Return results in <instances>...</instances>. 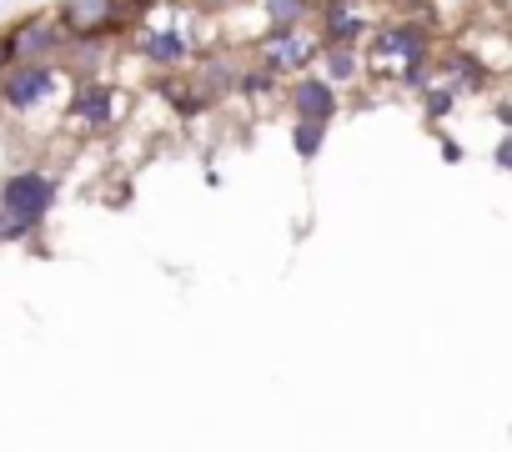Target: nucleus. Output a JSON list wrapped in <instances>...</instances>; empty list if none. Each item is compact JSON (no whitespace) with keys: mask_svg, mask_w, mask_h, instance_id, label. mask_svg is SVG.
<instances>
[{"mask_svg":"<svg viewBox=\"0 0 512 452\" xmlns=\"http://www.w3.org/2000/svg\"><path fill=\"white\" fill-rule=\"evenodd\" d=\"M131 11V6H116V0H71V6L61 11V21L76 31V36H101L116 26V16Z\"/></svg>","mask_w":512,"mask_h":452,"instance_id":"obj_3","label":"nucleus"},{"mask_svg":"<svg viewBox=\"0 0 512 452\" xmlns=\"http://www.w3.org/2000/svg\"><path fill=\"white\" fill-rule=\"evenodd\" d=\"M146 56H151V61H181V56H186V41L171 36V31H151V36H146Z\"/></svg>","mask_w":512,"mask_h":452,"instance_id":"obj_9","label":"nucleus"},{"mask_svg":"<svg viewBox=\"0 0 512 452\" xmlns=\"http://www.w3.org/2000/svg\"><path fill=\"white\" fill-rule=\"evenodd\" d=\"M327 66H332V81H352V76H357V61H352L347 46H332V51H327Z\"/></svg>","mask_w":512,"mask_h":452,"instance_id":"obj_12","label":"nucleus"},{"mask_svg":"<svg viewBox=\"0 0 512 452\" xmlns=\"http://www.w3.org/2000/svg\"><path fill=\"white\" fill-rule=\"evenodd\" d=\"M0 66H6V46H0Z\"/></svg>","mask_w":512,"mask_h":452,"instance_id":"obj_15","label":"nucleus"},{"mask_svg":"<svg viewBox=\"0 0 512 452\" xmlns=\"http://www.w3.org/2000/svg\"><path fill=\"white\" fill-rule=\"evenodd\" d=\"M267 16H272V31H292L302 21V0H267Z\"/></svg>","mask_w":512,"mask_h":452,"instance_id":"obj_10","label":"nucleus"},{"mask_svg":"<svg viewBox=\"0 0 512 452\" xmlns=\"http://www.w3.org/2000/svg\"><path fill=\"white\" fill-rule=\"evenodd\" d=\"M447 101H452V96L437 91V96H427V111H432V116H447Z\"/></svg>","mask_w":512,"mask_h":452,"instance_id":"obj_14","label":"nucleus"},{"mask_svg":"<svg viewBox=\"0 0 512 452\" xmlns=\"http://www.w3.org/2000/svg\"><path fill=\"white\" fill-rule=\"evenodd\" d=\"M362 31H367V26H362L357 16H332V46H352Z\"/></svg>","mask_w":512,"mask_h":452,"instance_id":"obj_11","label":"nucleus"},{"mask_svg":"<svg viewBox=\"0 0 512 452\" xmlns=\"http://www.w3.org/2000/svg\"><path fill=\"white\" fill-rule=\"evenodd\" d=\"M71 111H76L81 121H111V111H116V96H111L106 86H86V91L71 101Z\"/></svg>","mask_w":512,"mask_h":452,"instance_id":"obj_8","label":"nucleus"},{"mask_svg":"<svg viewBox=\"0 0 512 452\" xmlns=\"http://www.w3.org/2000/svg\"><path fill=\"white\" fill-rule=\"evenodd\" d=\"M211 6H221V0H211Z\"/></svg>","mask_w":512,"mask_h":452,"instance_id":"obj_16","label":"nucleus"},{"mask_svg":"<svg viewBox=\"0 0 512 452\" xmlns=\"http://www.w3.org/2000/svg\"><path fill=\"white\" fill-rule=\"evenodd\" d=\"M422 56H427V31L422 26H387L372 41V71H382V76L402 71L412 86H422Z\"/></svg>","mask_w":512,"mask_h":452,"instance_id":"obj_1","label":"nucleus"},{"mask_svg":"<svg viewBox=\"0 0 512 452\" xmlns=\"http://www.w3.org/2000/svg\"><path fill=\"white\" fill-rule=\"evenodd\" d=\"M51 46H56V26H51V21H26V26H16V36H11L6 56L31 61V56H46Z\"/></svg>","mask_w":512,"mask_h":452,"instance_id":"obj_7","label":"nucleus"},{"mask_svg":"<svg viewBox=\"0 0 512 452\" xmlns=\"http://www.w3.org/2000/svg\"><path fill=\"white\" fill-rule=\"evenodd\" d=\"M51 201H56V186H51L46 176H36V171L16 176V181L6 186V206H11V232H26L31 221H41V216L51 211Z\"/></svg>","mask_w":512,"mask_h":452,"instance_id":"obj_2","label":"nucleus"},{"mask_svg":"<svg viewBox=\"0 0 512 452\" xmlns=\"http://www.w3.org/2000/svg\"><path fill=\"white\" fill-rule=\"evenodd\" d=\"M292 106H297V116H302V121H327V116L337 111V96H332V86H327V81H297Z\"/></svg>","mask_w":512,"mask_h":452,"instance_id":"obj_6","label":"nucleus"},{"mask_svg":"<svg viewBox=\"0 0 512 452\" xmlns=\"http://www.w3.org/2000/svg\"><path fill=\"white\" fill-rule=\"evenodd\" d=\"M46 91H51V66H41V61H26V66L6 81V101H11L16 111H31L36 101H46Z\"/></svg>","mask_w":512,"mask_h":452,"instance_id":"obj_5","label":"nucleus"},{"mask_svg":"<svg viewBox=\"0 0 512 452\" xmlns=\"http://www.w3.org/2000/svg\"><path fill=\"white\" fill-rule=\"evenodd\" d=\"M262 56H267L272 71H297V66H307L317 56V41L307 31H272V41H267Z\"/></svg>","mask_w":512,"mask_h":452,"instance_id":"obj_4","label":"nucleus"},{"mask_svg":"<svg viewBox=\"0 0 512 452\" xmlns=\"http://www.w3.org/2000/svg\"><path fill=\"white\" fill-rule=\"evenodd\" d=\"M297 151L302 156H317V146H322V121H297Z\"/></svg>","mask_w":512,"mask_h":452,"instance_id":"obj_13","label":"nucleus"}]
</instances>
